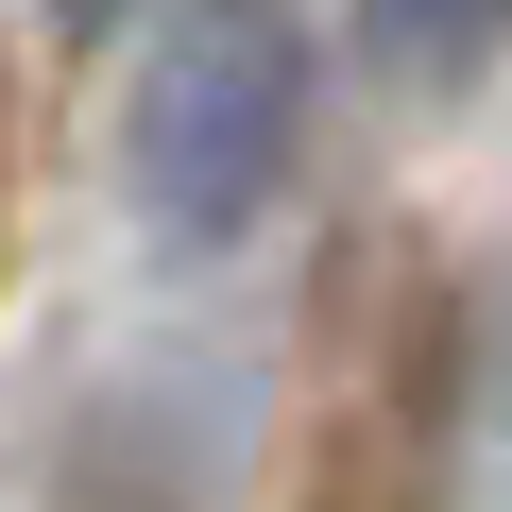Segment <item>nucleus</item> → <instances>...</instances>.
Listing matches in <instances>:
<instances>
[{"label": "nucleus", "instance_id": "1", "mask_svg": "<svg viewBox=\"0 0 512 512\" xmlns=\"http://www.w3.org/2000/svg\"><path fill=\"white\" fill-rule=\"evenodd\" d=\"M308 171V35L291 0H171V35L137 52V120H120V188L171 256H222L291 205Z\"/></svg>", "mask_w": 512, "mask_h": 512}, {"label": "nucleus", "instance_id": "3", "mask_svg": "<svg viewBox=\"0 0 512 512\" xmlns=\"http://www.w3.org/2000/svg\"><path fill=\"white\" fill-rule=\"evenodd\" d=\"M52 18H69V35H103V18H120V0H52Z\"/></svg>", "mask_w": 512, "mask_h": 512}, {"label": "nucleus", "instance_id": "2", "mask_svg": "<svg viewBox=\"0 0 512 512\" xmlns=\"http://www.w3.org/2000/svg\"><path fill=\"white\" fill-rule=\"evenodd\" d=\"M359 35H376L393 86H478L512 52V0H359Z\"/></svg>", "mask_w": 512, "mask_h": 512}]
</instances>
